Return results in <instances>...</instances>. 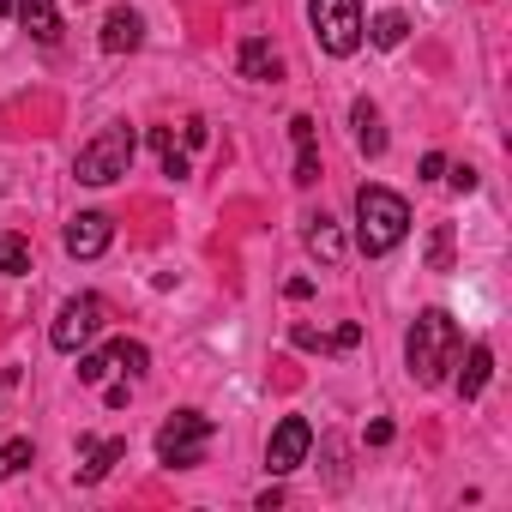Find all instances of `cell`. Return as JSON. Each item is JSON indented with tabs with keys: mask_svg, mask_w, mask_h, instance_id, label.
I'll use <instances>...</instances> for the list:
<instances>
[{
	"mask_svg": "<svg viewBox=\"0 0 512 512\" xmlns=\"http://www.w3.org/2000/svg\"><path fill=\"white\" fill-rule=\"evenodd\" d=\"M428 272H452V223H440L428 235Z\"/></svg>",
	"mask_w": 512,
	"mask_h": 512,
	"instance_id": "cell-21",
	"label": "cell"
},
{
	"mask_svg": "<svg viewBox=\"0 0 512 512\" xmlns=\"http://www.w3.org/2000/svg\"><path fill=\"white\" fill-rule=\"evenodd\" d=\"M85 452V464H79V482H103L121 458H127V440H85L79 446Z\"/></svg>",
	"mask_w": 512,
	"mask_h": 512,
	"instance_id": "cell-13",
	"label": "cell"
},
{
	"mask_svg": "<svg viewBox=\"0 0 512 512\" xmlns=\"http://www.w3.org/2000/svg\"><path fill=\"white\" fill-rule=\"evenodd\" d=\"M308 253H314V260H326V266L344 253V235H338L332 217H308Z\"/></svg>",
	"mask_w": 512,
	"mask_h": 512,
	"instance_id": "cell-16",
	"label": "cell"
},
{
	"mask_svg": "<svg viewBox=\"0 0 512 512\" xmlns=\"http://www.w3.org/2000/svg\"><path fill=\"white\" fill-rule=\"evenodd\" d=\"M368 37H374V49H398V43L410 37V19H404V13H380V19L368 25Z\"/></svg>",
	"mask_w": 512,
	"mask_h": 512,
	"instance_id": "cell-18",
	"label": "cell"
},
{
	"mask_svg": "<svg viewBox=\"0 0 512 512\" xmlns=\"http://www.w3.org/2000/svg\"><path fill=\"white\" fill-rule=\"evenodd\" d=\"M61 241H67L73 260H97V253L115 241V223H109L103 211H79V217L67 223V235H61Z\"/></svg>",
	"mask_w": 512,
	"mask_h": 512,
	"instance_id": "cell-8",
	"label": "cell"
},
{
	"mask_svg": "<svg viewBox=\"0 0 512 512\" xmlns=\"http://www.w3.org/2000/svg\"><path fill=\"white\" fill-rule=\"evenodd\" d=\"M308 446H314V428H308L302 416H284V422L272 428V446H266V464H272V476H290V470H302Z\"/></svg>",
	"mask_w": 512,
	"mask_h": 512,
	"instance_id": "cell-7",
	"label": "cell"
},
{
	"mask_svg": "<svg viewBox=\"0 0 512 512\" xmlns=\"http://www.w3.org/2000/svg\"><path fill=\"white\" fill-rule=\"evenodd\" d=\"M308 19L326 55H356L362 49V0H308Z\"/></svg>",
	"mask_w": 512,
	"mask_h": 512,
	"instance_id": "cell-4",
	"label": "cell"
},
{
	"mask_svg": "<svg viewBox=\"0 0 512 512\" xmlns=\"http://www.w3.org/2000/svg\"><path fill=\"white\" fill-rule=\"evenodd\" d=\"M404 235H410V205L392 187H362L356 193V247L368 260H380V253H392Z\"/></svg>",
	"mask_w": 512,
	"mask_h": 512,
	"instance_id": "cell-2",
	"label": "cell"
},
{
	"mask_svg": "<svg viewBox=\"0 0 512 512\" xmlns=\"http://www.w3.org/2000/svg\"><path fill=\"white\" fill-rule=\"evenodd\" d=\"M205 139H211V133H205V121H187V127H181V151H199Z\"/></svg>",
	"mask_w": 512,
	"mask_h": 512,
	"instance_id": "cell-24",
	"label": "cell"
},
{
	"mask_svg": "<svg viewBox=\"0 0 512 512\" xmlns=\"http://www.w3.org/2000/svg\"><path fill=\"white\" fill-rule=\"evenodd\" d=\"M392 440V422H368V446H386Z\"/></svg>",
	"mask_w": 512,
	"mask_h": 512,
	"instance_id": "cell-27",
	"label": "cell"
},
{
	"mask_svg": "<svg viewBox=\"0 0 512 512\" xmlns=\"http://www.w3.org/2000/svg\"><path fill=\"white\" fill-rule=\"evenodd\" d=\"M103 326H109V308H103V296H73V302L55 314V326H49V344L73 356V350H85V344H91Z\"/></svg>",
	"mask_w": 512,
	"mask_h": 512,
	"instance_id": "cell-6",
	"label": "cell"
},
{
	"mask_svg": "<svg viewBox=\"0 0 512 512\" xmlns=\"http://www.w3.org/2000/svg\"><path fill=\"white\" fill-rule=\"evenodd\" d=\"M205 446H211V422H205L199 410H175V416L157 428V458H163L169 470L205 464Z\"/></svg>",
	"mask_w": 512,
	"mask_h": 512,
	"instance_id": "cell-5",
	"label": "cell"
},
{
	"mask_svg": "<svg viewBox=\"0 0 512 512\" xmlns=\"http://www.w3.org/2000/svg\"><path fill=\"white\" fill-rule=\"evenodd\" d=\"M350 127H356V151L362 157H386V127H380V109L368 97L350 103Z\"/></svg>",
	"mask_w": 512,
	"mask_h": 512,
	"instance_id": "cell-11",
	"label": "cell"
},
{
	"mask_svg": "<svg viewBox=\"0 0 512 512\" xmlns=\"http://www.w3.org/2000/svg\"><path fill=\"white\" fill-rule=\"evenodd\" d=\"M290 139H296V187H314L320 181V145H314V121L296 115L290 121Z\"/></svg>",
	"mask_w": 512,
	"mask_h": 512,
	"instance_id": "cell-12",
	"label": "cell"
},
{
	"mask_svg": "<svg viewBox=\"0 0 512 512\" xmlns=\"http://www.w3.org/2000/svg\"><path fill=\"white\" fill-rule=\"evenodd\" d=\"M235 73L253 79V85H272L284 67H278V49H272L266 37H241V49H235Z\"/></svg>",
	"mask_w": 512,
	"mask_h": 512,
	"instance_id": "cell-9",
	"label": "cell"
},
{
	"mask_svg": "<svg viewBox=\"0 0 512 512\" xmlns=\"http://www.w3.org/2000/svg\"><path fill=\"white\" fill-rule=\"evenodd\" d=\"M133 157H139V133H133L127 121H109L91 145H79L73 175H79L85 187H109V181H121V175L133 169Z\"/></svg>",
	"mask_w": 512,
	"mask_h": 512,
	"instance_id": "cell-3",
	"label": "cell"
},
{
	"mask_svg": "<svg viewBox=\"0 0 512 512\" xmlns=\"http://www.w3.org/2000/svg\"><path fill=\"white\" fill-rule=\"evenodd\" d=\"M19 464H31V440H7V446H0V482H7Z\"/></svg>",
	"mask_w": 512,
	"mask_h": 512,
	"instance_id": "cell-22",
	"label": "cell"
},
{
	"mask_svg": "<svg viewBox=\"0 0 512 512\" xmlns=\"http://www.w3.org/2000/svg\"><path fill=\"white\" fill-rule=\"evenodd\" d=\"M79 7H85V0H79Z\"/></svg>",
	"mask_w": 512,
	"mask_h": 512,
	"instance_id": "cell-28",
	"label": "cell"
},
{
	"mask_svg": "<svg viewBox=\"0 0 512 512\" xmlns=\"http://www.w3.org/2000/svg\"><path fill=\"white\" fill-rule=\"evenodd\" d=\"M13 13L25 19V31H31L37 43H61V13H55V0H19Z\"/></svg>",
	"mask_w": 512,
	"mask_h": 512,
	"instance_id": "cell-14",
	"label": "cell"
},
{
	"mask_svg": "<svg viewBox=\"0 0 512 512\" xmlns=\"http://www.w3.org/2000/svg\"><path fill=\"white\" fill-rule=\"evenodd\" d=\"M440 175H446V157H440V151H428V157H422V181H440Z\"/></svg>",
	"mask_w": 512,
	"mask_h": 512,
	"instance_id": "cell-25",
	"label": "cell"
},
{
	"mask_svg": "<svg viewBox=\"0 0 512 512\" xmlns=\"http://www.w3.org/2000/svg\"><path fill=\"white\" fill-rule=\"evenodd\" d=\"M109 362H115V368H127V374L139 380V374L151 368V350H145V344H127V338H121V344H109Z\"/></svg>",
	"mask_w": 512,
	"mask_h": 512,
	"instance_id": "cell-20",
	"label": "cell"
},
{
	"mask_svg": "<svg viewBox=\"0 0 512 512\" xmlns=\"http://www.w3.org/2000/svg\"><path fill=\"white\" fill-rule=\"evenodd\" d=\"M109 368H115V362H109V350H97V356H79V380H85V386L109 380Z\"/></svg>",
	"mask_w": 512,
	"mask_h": 512,
	"instance_id": "cell-23",
	"label": "cell"
},
{
	"mask_svg": "<svg viewBox=\"0 0 512 512\" xmlns=\"http://www.w3.org/2000/svg\"><path fill=\"white\" fill-rule=\"evenodd\" d=\"M31 272V241L25 235H0V278Z\"/></svg>",
	"mask_w": 512,
	"mask_h": 512,
	"instance_id": "cell-17",
	"label": "cell"
},
{
	"mask_svg": "<svg viewBox=\"0 0 512 512\" xmlns=\"http://www.w3.org/2000/svg\"><path fill=\"white\" fill-rule=\"evenodd\" d=\"M458 320L446 314V308H428V314H416V326H410V338H404V362H410V374H416V386H440L446 380V368L458 362Z\"/></svg>",
	"mask_w": 512,
	"mask_h": 512,
	"instance_id": "cell-1",
	"label": "cell"
},
{
	"mask_svg": "<svg viewBox=\"0 0 512 512\" xmlns=\"http://www.w3.org/2000/svg\"><path fill=\"white\" fill-rule=\"evenodd\" d=\"M151 145L163 151V175H175V181H181V175H187V151L175 145V133H169V127H157V133H151Z\"/></svg>",
	"mask_w": 512,
	"mask_h": 512,
	"instance_id": "cell-19",
	"label": "cell"
},
{
	"mask_svg": "<svg viewBox=\"0 0 512 512\" xmlns=\"http://www.w3.org/2000/svg\"><path fill=\"white\" fill-rule=\"evenodd\" d=\"M139 43H145V19H139L133 7H115V13L103 19V49H109V55H133Z\"/></svg>",
	"mask_w": 512,
	"mask_h": 512,
	"instance_id": "cell-10",
	"label": "cell"
},
{
	"mask_svg": "<svg viewBox=\"0 0 512 512\" xmlns=\"http://www.w3.org/2000/svg\"><path fill=\"white\" fill-rule=\"evenodd\" d=\"M488 374H494V350H488V344H476V350H470V362H464V374H458V398H482Z\"/></svg>",
	"mask_w": 512,
	"mask_h": 512,
	"instance_id": "cell-15",
	"label": "cell"
},
{
	"mask_svg": "<svg viewBox=\"0 0 512 512\" xmlns=\"http://www.w3.org/2000/svg\"><path fill=\"white\" fill-rule=\"evenodd\" d=\"M452 187L458 193H476V169H452Z\"/></svg>",
	"mask_w": 512,
	"mask_h": 512,
	"instance_id": "cell-26",
	"label": "cell"
}]
</instances>
